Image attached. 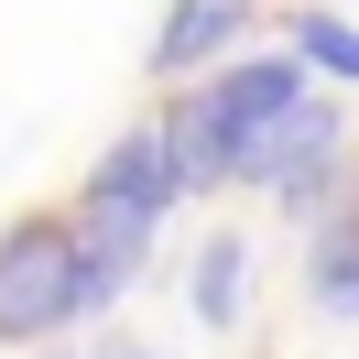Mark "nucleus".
I'll list each match as a JSON object with an SVG mask.
<instances>
[{"label":"nucleus","instance_id":"nucleus-8","mask_svg":"<svg viewBox=\"0 0 359 359\" xmlns=\"http://www.w3.org/2000/svg\"><path fill=\"white\" fill-rule=\"evenodd\" d=\"M305 294H316L327 327H359V207H348V218H316V240H305Z\"/></svg>","mask_w":359,"mask_h":359},{"label":"nucleus","instance_id":"nucleus-4","mask_svg":"<svg viewBox=\"0 0 359 359\" xmlns=\"http://www.w3.org/2000/svg\"><path fill=\"white\" fill-rule=\"evenodd\" d=\"M153 229L142 207H109V196H76V294H88V316H109L120 294L142 283V262H153Z\"/></svg>","mask_w":359,"mask_h":359},{"label":"nucleus","instance_id":"nucleus-5","mask_svg":"<svg viewBox=\"0 0 359 359\" xmlns=\"http://www.w3.org/2000/svg\"><path fill=\"white\" fill-rule=\"evenodd\" d=\"M262 22V0H163L153 22V55H142V76H163V88H185L196 66H218L240 33Z\"/></svg>","mask_w":359,"mask_h":359},{"label":"nucleus","instance_id":"nucleus-6","mask_svg":"<svg viewBox=\"0 0 359 359\" xmlns=\"http://www.w3.org/2000/svg\"><path fill=\"white\" fill-rule=\"evenodd\" d=\"M76 196H109V207H142V218H175L185 175H175V142H163V120H131V131L109 142V153L88 163V185Z\"/></svg>","mask_w":359,"mask_h":359},{"label":"nucleus","instance_id":"nucleus-9","mask_svg":"<svg viewBox=\"0 0 359 359\" xmlns=\"http://www.w3.org/2000/svg\"><path fill=\"white\" fill-rule=\"evenodd\" d=\"M283 44L305 55V76H327V88H359V22H348V11L305 0V11H283Z\"/></svg>","mask_w":359,"mask_h":359},{"label":"nucleus","instance_id":"nucleus-10","mask_svg":"<svg viewBox=\"0 0 359 359\" xmlns=\"http://www.w3.org/2000/svg\"><path fill=\"white\" fill-rule=\"evenodd\" d=\"M98 359H163V348H142V337H98Z\"/></svg>","mask_w":359,"mask_h":359},{"label":"nucleus","instance_id":"nucleus-3","mask_svg":"<svg viewBox=\"0 0 359 359\" xmlns=\"http://www.w3.org/2000/svg\"><path fill=\"white\" fill-rule=\"evenodd\" d=\"M348 153H359L348 109H337V98H294V109H283V131H272V153H262V185H272V207L316 229V218H327V196L348 185Z\"/></svg>","mask_w":359,"mask_h":359},{"label":"nucleus","instance_id":"nucleus-7","mask_svg":"<svg viewBox=\"0 0 359 359\" xmlns=\"http://www.w3.org/2000/svg\"><path fill=\"white\" fill-rule=\"evenodd\" d=\"M240 294H250V240H240V229H207L196 272H185V316H196L207 337H229V327H240Z\"/></svg>","mask_w":359,"mask_h":359},{"label":"nucleus","instance_id":"nucleus-2","mask_svg":"<svg viewBox=\"0 0 359 359\" xmlns=\"http://www.w3.org/2000/svg\"><path fill=\"white\" fill-rule=\"evenodd\" d=\"M76 207H33L0 229V348H44L55 327H76Z\"/></svg>","mask_w":359,"mask_h":359},{"label":"nucleus","instance_id":"nucleus-11","mask_svg":"<svg viewBox=\"0 0 359 359\" xmlns=\"http://www.w3.org/2000/svg\"><path fill=\"white\" fill-rule=\"evenodd\" d=\"M348 185H359V153H348Z\"/></svg>","mask_w":359,"mask_h":359},{"label":"nucleus","instance_id":"nucleus-1","mask_svg":"<svg viewBox=\"0 0 359 359\" xmlns=\"http://www.w3.org/2000/svg\"><path fill=\"white\" fill-rule=\"evenodd\" d=\"M305 98V55H250V66L196 76V98L163 109V142H175V175L185 196H218V185H262V153L283 131V109Z\"/></svg>","mask_w":359,"mask_h":359}]
</instances>
